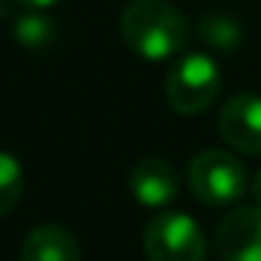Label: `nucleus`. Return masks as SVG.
Listing matches in <instances>:
<instances>
[{"label":"nucleus","instance_id":"obj_1","mask_svg":"<svg viewBox=\"0 0 261 261\" xmlns=\"http://www.w3.org/2000/svg\"><path fill=\"white\" fill-rule=\"evenodd\" d=\"M121 37L138 57L160 62L188 42V20L169 0H132L121 14Z\"/></svg>","mask_w":261,"mask_h":261},{"label":"nucleus","instance_id":"obj_2","mask_svg":"<svg viewBox=\"0 0 261 261\" xmlns=\"http://www.w3.org/2000/svg\"><path fill=\"white\" fill-rule=\"evenodd\" d=\"M146 261H205L208 239L202 227L182 211H163L143 227Z\"/></svg>","mask_w":261,"mask_h":261},{"label":"nucleus","instance_id":"obj_3","mask_svg":"<svg viewBox=\"0 0 261 261\" xmlns=\"http://www.w3.org/2000/svg\"><path fill=\"white\" fill-rule=\"evenodd\" d=\"M219 87V65L208 54H186L166 73V101L180 115H199L214 104Z\"/></svg>","mask_w":261,"mask_h":261},{"label":"nucleus","instance_id":"obj_4","mask_svg":"<svg viewBox=\"0 0 261 261\" xmlns=\"http://www.w3.org/2000/svg\"><path fill=\"white\" fill-rule=\"evenodd\" d=\"M188 188L202 205H230L247 191V174L230 152L205 149L188 163Z\"/></svg>","mask_w":261,"mask_h":261},{"label":"nucleus","instance_id":"obj_5","mask_svg":"<svg viewBox=\"0 0 261 261\" xmlns=\"http://www.w3.org/2000/svg\"><path fill=\"white\" fill-rule=\"evenodd\" d=\"M214 242L219 261H261V208H233L219 222Z\"/></svg>","mask_w":261,"mask_h":261},{"label":"nucleus","instance_id":"obj_6","mask_svg":"<svg viewBox=\"0 0 261 261\" xmlns=\"http://www.w3.org/2000/svg\"><path fill=\"white\" fill-rule=\"evenodd\" d=\"M219 135L230 149L261 154V96L239 93L219 110Z\"/></svg>","mask_w":261,"mask_h":261},{"label":"nucleus","instance_id":"obj_7","mask_svg":"<svg viewBox=\"0 0 261 261\" xmlns=\"http://www.w3.org/2000/svg\"><path fill=\"white\" fill-rule=\"evenodd\" d=\"M129 191L143 208H166L177 199V171L163 158H143L129 174Z\"/></svg>","mask_w":261,"mask_h":261},{"label":"nucleus","instance_id":"obj_8","mask_svg":"<svg viewBox=\"0 0 261 261\" xmlns=\"http://www.w3.org/2000/svg\"><path fill=\"white\" fill-rule=\"evenodd\" d=\"M20 261H82V247L68 227L40 225L23 239Z\"/></svg>","mask_w":261,"mask_h":261},{"label":"nucleus","instance_id":"obj_9","mask_svg":"<svg viewBox=\"0 0 261 261\" xmlns=\"http://www.w3.org/2000/svg\"><path fill=\"white\" fill-rule=\"evenodd\" d=\"M199 37L208 42L211 48L219 51H233L242 42V29L236 20L225 17V14H205L199 20Z\"/></svg>","mask_w":261,"mask_h":261},{"label":"nucleus","instance_id":"obj_10","mask_svg":"<svg viewBox=\"0 0 261 261\" xmlns=\"http://www.w3.org/2000/svg\"><path fill=\"white\" fill-rule=\"evenodd\" d=\"M23 197V169L14 154L0 149V216H6Z\"/></svg>","mask_w":261,"mask_h":261},{"label":"nucleus","instance_id":"obj_11","mask_svg":"<svg viewBox=\"0 0 261 261\" xmlns=\"http://www.w3.org/2000/svg\"><path fill=\"white\" fill-rule=\"evenodd\" d=\"M14 37H17L29 51L45 48L48 42L54 40L51 20L42 17V14H23V17L17 20V25H14Z\"/></svg>","mask_w":261,"mask_h":261},{"label":"nucleus","instance_id":"obj_12","mask_svg":"<svg viewBox=\"0 0 261 261\" xmlns=\"http://www.w3.org/2000/svg\"><path fill=\"white\" fill-rule=\"evenodd\" d=\"M20 6L31 9V12H42V9H51L54 3H59V0H17Z\"/></svg>","mask_w":261,"mask_h":261},{"label":"nucleus","instance_id":"obj_13","mask_svg":"<svg viewBox=\"0 0 261 261\" xmlns=\"http://www.w3.org/2000/svg\"><path fill=\"white\" fill-rule=\"evenodd\" d=\"M250 194H253V202L261 208V171L253 177V182H250Z\"/></svg>","mask_w":261,"mask_h":261}]
</instances>
